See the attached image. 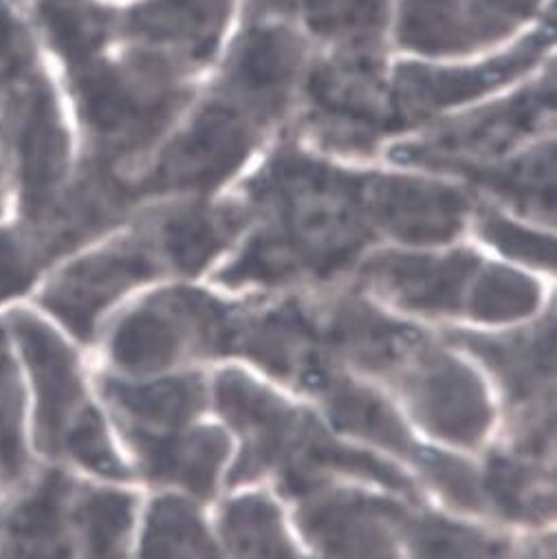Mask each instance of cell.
Wrapping results in <instances>:
<instances>
[{"mask_svg": "<svg viewBox=\"0 0 557 559\" xmlns=\"http://www.w3.org/2000/svg\"><path fill=\"white\" fill-rule=\"evenodd\" d=\"M327 0H253V10L258 14H273V16H309L313 21Z\"/></svg>", "mask_w": 557, "mask_h": 559, "instance_id": "b9f144b4", "label": "cell"}, {"mask_svg": "<svg viewBox=\"0 0 557 559\" xmlns=\"http://www.w3.org/2000/svg\"><path fill=\"white\" fill-rule=\"evenodd\" d=\"M99 390L117 418L121 435L175 432L190 428L208 401L201 374L155 381L102 377Z\"/></svg>", "mask_w": 557, "mask_h": 559, "instance_id": "cb8c5ba5", "label": "cell"}, {"mask_svg": "<svg viewBox=\"0 0 557 559\" xmlns=\"http://www.w3.org/2000/svg\"><path fill=\"white\" fill-rule=\"evenodd\" d=\"M537 305L535 280L507 266L481 264L465 300V313L485 324H511L535 313Z\"/></svg>", "mask_w": 557, "mask_h": 559, "instance_id": "836d02e7", "label": "cell"}, {"mask_svg": "<svg viewBox=\"0 0 557 559\" xmlns=\"http://www.w3.org/2000/svg\"><path fill=\"white\" fill-rule=\"evenodd\" d=\"M316 396H320L329 421L340 432L353 435L410 463L422 452V445L412 439L392 403L370 385L337 370L320 385Z\"/></svg>", "mask_w": 557, "mask_h": 559, "instance_id": "d4e9b609", "label": "cell"}, {"mask_svg": "<svg viewBox=\"0 0 557 559\" xmlns=\"http://www.w3.org/2000/svg\"><path fill=\"white\" fill-rule=\"evenodd\" d=\"M218 524L232 559H305L289 537L283 511L262 493L225 502Z\"/></svg>", "mask_w": 557, "mask_h": 559, "instance_id": "83f0119b", "label": "cell"}, {"mask_svg": "<svg viewBox=\"0 0 557 559\" xmlns=\"http://www.w3.org/2000/svg\"><path fill=\"white\" fill-rule=\"evenodd\" d=\"M412 465L424 474L435 491H439V496L452 507L467 513H485L481 469L467 461L454 454L422 448Z\"/></svg>", "mask_w": 557, "mask_h": 559, "instance_id": "8d00e7d4", "label": "cell"}, {"mask_svg": "<svg viewBox=\"0 0 557 559\" xmlns=\"http://www.w3.org/2000/svg\"><path fill=\"white\" fill-rule=\"evenodd\" d=\"M75 489L60 472L43 474L8 515L3 559H75Z\"/></svg>", "mask_w": 557, "mask_h": 559, "instance_id": "7402d4cb", "label": "cell"}, {"mask_svg": "<svg viewBox=\"0 0 557 559\" xmlns=\"http://www.w3.org/2000/svg\"><path fill=\"white\" fill-rule=\"evenodd\" d=\"M515 559H553V546H550V542L531 544Z\"/></svg>", "mask_w": 557, "mask_h": 559, "instance_id": "7bdbcfd3", "label": "cell"}, {"mask_svg": "<svg viewBox=\"0 0 557 559\" xmlns=\"http://www.w3.org/2000/svg\"><path fill=\"white\" fill-rule=\"evenodd\" d=\"M298 500V526L324 559H401L410 513L401 502L331 485Z\"/></svg>", "mask_w": 557, "mask_h": 559, "instance_id": "4fadbf2b", "label": "cell"}, {"mask_svg": "<svg viewBox=\"0 0 557 559\" xmlns=\"http://www.w3.org/2000/svg\"><path fill=\"white\" fill-rule=\"evenodd\" d=\"M242 203H188L155 214L149 225L168 271L197 275L212 264L249 225Z\"/></svg>", "mask_w": 557, "mask_h": 559, "instance_id": "603a6c76", "label": "cell"}, {"mask_svg": "<svg viewBox=\"0 0 557 559\" xmlns=\"http://www.w3.org/2000/svg\"><path fill=\"white\" fill-rule=\"evenodd\" d=\"M390 16V0H327L311 27L335 43L337 51L375 53Z\"/></svg>", "mask_w": 557, "mask_h": 559, "instance_id": "e575fe53", "label": "cell"}, {"mask_svg": "<svg viewBox=\"0 0 557 559\" xmlns=\"http://www.w3.org/2000/svg\"><path fill=\"white\" fill-rule=\"evenodd\" d=\"M419 428L457 448L485 441L494 405L481 377L450 350L426 340L388 379Z\"/></svg>", "mask_w": 557, "mask_h": 559, "instance_id": "ba28073f", "label": "cell"}, {"mask_svg": "<svg viewBox=\"0 0 557 559\" xmlns=\"http://www.w3.org/2000/svg\"><path fill=\"white\" fill-rule=\"evenodd\" d=\"M324 340L333 361L388 381L428 337L357 296L320 302Z\"/></svg>", "mask_w": 557, "mask_h": 559, "instance_id": "d6986e66", "label": "cell"}, {"mask_svg": "<svg viewBox=\"0 0 557 559\" xmlns=\"http://www.w3.org/2000/svg\"><path fill=\"white\" fill-rule=\"evenodd\" d=\"M542 0H463L476 47L502 40L529 21Z\"/></svg>", "mask_w": 557, "mask_h": 559, "instance_id": "ab89813d", "label": "cell"}, {"mask_svg": "<svg viewBox=\"0 0 557 559\" xmlns=\"http://www.w3.org/2000/svg\"><path fill=\"white\" fill-rule=\"evenodd\" d=\"M142 559H223L208 524L194 504L177 496L153 502L142 548Z\"/></svg>", "mask_w": 557, "mask_h": 559, "instance_id": "4dcf8cb0", "label": "cell"}, {"mask_svg": "<svg viewBox=\"0 0 557 559\" xmlns=\"http://www.w3.org/2000/svg\"><path fill=\"white\" fill-rule=\"evenodd\" d=\"M550 40V32H537L511 51L472 67L441 69L414 62L399 64L390 86L394 104L407 126H412L439 110L474 102L524 75L535 67Z\"/></svg>", "mask_w": 557, "mask_h": 559, "instance_id": "e0dca14e", "label": "cell"}, {"mask_svg": "<svg viewBox=\"0 0 557 559\" xmlns=\"http://www.w3.org/2000/svg\"><path fill=\"white\" fill-rule=\"evenodd\" d=\"M227 357H242L266 374L316 394L340 370L333 361L316 300L285 298L236 307Z\"/></svg>", "mask_w": 557, "mask_h": 559, "instance_id": "52a82bcc", "label": "cell"}, {"mask_svg": "<svg viewBox=\"0 0 557 559\" xmlns=\"http://www.w3.org/2000/svg\"><path fill=\"white\" fill-rule=\"evenodd\" d=\"M305 73V40L287 25L258 21L236 40L216 93L266 128L289 110Z\"/></svg>", "mask_w": 557, "mask_h": 559, "instance_id": "5bb4252c", "label": "cell"}, {"mask_svg": "<svg viewBox=\"0 0 557 559\" xmlns=\"http://www.w3.org/2000/svg\"><path fill=\"white\" fill-rule=\"evenodd\" d=\"M234 305L201 289H166L139 302L110 331L108 359L132 377L194 357H227Z\"/></svg>", "mask_w": 557, "mask_h": 559, "instance_id": "277c9868", "label": "cell"}, {"mask_svg": "<svg viewBox=\"0 0 557 559\" xmlns=\"http://www.w3.org/2000/svg\"><path fill=\"white\" fill-rule=\"evenodd\" d=\"M234 0H144L121 21L134 47L170 58L183 69L212 60Z\"/></svg>", "mask_w": 557, "mask_h": 559, "instance_id": "ffe728a7", "label": "cell"}, {"mask_svg": "<svg viewBox=\"0 0 557 559\" xmlns=\"http://www.w3.org/2000/svg\"><path fill=\"white\" fill-rule=\"evenodd\" d=\"M137 502L117 489H75L73 522L82 559H123Z\"/></svg>", "mask_w": 557, "mask_h": 559, "instance_id": "f1b7e54d", "label": "cell"}, {"mask_svg": "<svg viewBox=\"0 0 557 559\" xmlns=\"http://www.w3.org/2000/svg\"><path fill=\"white\" fill-rule=\"evenodd\" d=\"M461 348L478 357L498 379L513 414V443L548 450L553 443V374H555V326L542 324L505 337L478 333H452Z\"/></svg>", "mask_w": 557, "mask_h": 559, "instance_id": "8fae6325", "label": "cell"}, {"mask_svg": "<svg viewBox=\"0 0 557 559\" xmlns=\"http://www.w3.org/2000/svg\"><path fill=\"white\" fill-rule=\"evenodd\" d=\"M166 271L153 229L144 223L132 234L69 264L47 287L43 307L78 340L91 342L102 316L121 296Z\"/></svg>", "mask_w": 557, "mask_h": 559, "instance_id": "30bf717a", "label": "cell"}, {"mask_svg": "<svg viewBox=\"0 0 557 559\" xmlns=\"http://www.w3.org/2000/svg\"><path fill=\"white\" fill-rule=\"evenodd\" d=\"M542 461L513 448L489 454L481 469L485 513L524 524L548 520L555 509L553 483Z\"/></svg>", "mask_w": 557, "mask_h": 559, "instance_id": "484cf974", "label": "cell"}, {"mask_svg": "<svg viewBox=\"0 0 557 559\" xmlns=\"http://www.w3.org/2000/svg\"><path fill=\"white\" fill-rule=\"evenodd\" d=\"M362 205L372 231L407 245L454 240L472 212L465 192L428 179L362 175Z\"/></svg>", "mask_w": 557, "mask_h": 559, "instance_id": "2e32d148", "label": "cell"}, {"mask_svg": "<svg viewBox=\"0 0 557 559\" xmlns=\"http://www.w3.org/2000/svg\"><path fill=\"white\" fill-rule=\"evenodd\" d=\"M555 106V84L548 78L498 104L446 121L422 139L392 151L399 164L459 173L467 166L502 159L548 121Z\"/></svg>", "mask_w": 557, "mask_h": 559, "instance_id": "9c48e42d", "label": "cell"}, {"mask_svg": "<svg viewBox=\"0 0 557 559\" xmlns=\"http://www.w3.org/2000/svg\"><path fill=\"white\" fill-rule=\"evenodd\" d=\"M27 472L23 439V392L19 374L0 329V480L19 483Z\"/></svg>", "mask_w": 557, "mask_h": 559, "instance_id": "d590c367", "label": "cell"}, {"mask_svg": "<svg viewBox=\"0 0 557 559\" xmlns=\"http://www.w3.org/2000/svg\"><path fill=\"white\" fill-rule=\"evenodd\" d=\"M12 329L34 379L38 448L64 459L80 437L104 424L102 416L86 396L75 353L56 331L32 313H16Z\"/></svg>", "mask_w": 557, "mask_h": 559, "instance_id": "7c38bea8", "label": "cell"}, {"mask_svg": "<svg viewBox=\"0 0 557 559\" xmlns=\"http://www.w3.org/2000/svg\"><path fill=\"white\" fill-rule=\"evenodd\" d=\"M481 264L483 260L470 249L450 253L381 251L359 266V277L401 311L443 318L465 313V300Z\"/></svg>", "mask_w": 557, "mask_h": 559, "instance_id": "9a60e30c", "label": "cell"}, {"mask_svg": "<svg viewBox=\"0 0 557 559\" xmlns=\"http://www.w3.org/2000/svg\"><path fill=\"white\" fill-rule=\"evenodd\" d=\"M303 126L327 148L368 153L407 121L383 80L379 56L335 51L305 73Z\"/></svg>", "mask_w": 557, "mask_h": 559, "instance_id": "5b68a950", "label": "cell"}, {"mask_svg": "<svg viewBox=\"0 0 557 559\" xmlns=\"http://www.w3.org/2000/svg\"><path fill=\"white\" fill-rule=\"evenodd\" d=\"M0 201H3V173H0Z\"/></svg>", "mask_w": 557, "mask_h": 559, "instance_id": "ee69618b", "label": "cell"}, {"mask_svg": "<svg viewBox=\"0 0 557 559\" xmlns=\"http://www.w3.org/2000/svg\"><path fill=\"white\" fill-rule=\"evenodd\" d=\"M478 231L485 242L513 260L540 269L555 266V240L548 234L518 225L494 210H481Z\"/></svg>", "mask_w": 557, "mask_h": 559, "instance_id": "74e56055", "label": "cell"}, {"mask_svg": "<svg viewBox=\"0 0 557 559\" xmlns=\"http://www.w3.org/2000/svg\"><path fill=\"white\" fill-rule=\"evenodd\" d=\"M36 12L47 40L73 69L97 60L115 29L112 14L88 0H38Z\"/></svg>", "mask_w": 557, "mask_h": 559, "instance_id": "1f68e13d", "label": "cell"}, {"mask_svg": "<svg viewBox=\"0 0 557 559\" xmlns=\"http://www.w3.org/2000/svg\"><path fill=\"white\" fill-rule=\"evenodd\" d=\"M16 159L23 212L38 227L56 207L69 166V134L45 80H29L19 99Z\"/></svg>", "mask_w": 557, "mask_h": 559, "instance_id": "ac0fdd59", "label": "cell"}, {"mask_svg": "<svg viewBox=\"0 0 557 559\" xmlns=\"http://www.w3.org/2000/svg\"><path fill=\"white\" fill-rule=\"evenodd\" d=\"M396 40L424 56H459L478 49L463 0H403Z\"/></svg>", "mask_w": 557, "mask_h": 559, "instance_id": "f546056e", "label": "cell"}, {"mask_svg": "<svg viewBox=\"0 0 557 559\" xmlns=\"http://www.w3.org/2000/svg\"><path fill=\"white\" fill-rule=\"evenodd\" d=\"M459 175L502 197L529 216L550 221L555 214V146L550 142L511 162H489L461 168Z\"/></svg>", "mask_w": 557, "mask_h": 559, "instance_id": "4316f807", "label": "cell"}, {"mask_svg": "<svg viewBox=\"0 0 557 559\" xmlns=\"http://www.w3.org/2000/svg\"><path fill=\"white\" fill-rule=\"evenodd\" d=\"M403 537L410 559H511V546L470 524L437 513H407Z\"/></svg>", "mask_w": 557, "mask_h": 559, "instance_id": "d6a6232c", "label": "cell"}, {"mask_svg": "<svg viewBox=\"0 0 557 559\" xmlns=\"http://www.w3.org/2000/svg\"><path fill=\"white\" fill-rule=\"evenodd\" d=\"M47 258L32 234L0 229V305L27 294Z\"/></svg>", "mask_w": 557, "mask_h": 559, "instance_id": "f35d334b", "label": "cell"}, {"mask_svg": "<svg viewBox=\"0 0 557 559\" xmlns=\"http://www.w3.org/2000/svg\"><path fill=\"white\" fill-rule=\"evenodd\" d=\"M245 192L251 221L260 225L218 273L225 287L324 283L346 273L375 238L362 205V175L296 146L277 151Z\"/></svg>", "mask_w": 557, "mask_h": 559, "instance_id": "6da1fadb", "label": "cell"}, {"mask_svg": "<svg viewBox=\"0 0 557 559\" xmlns=\"http://www.w3.org/2000/svg\"><path fill=\"white\" fill-rule=\"evenodd\" d=\"M123 439L149 480L181 487L197 498L214 496L232 452L229 437L212 426H190L175 432H128Z\"/></svg>", "mask_w": 557, "mask_h": 559, "instance_id": "44dd1931", "label": "cell"}, {"mask_svg": "<svg viewBox=\"0 0 557 559\" xmlns=\"http://www.w3.org/2000/svg\"><path fill=\"white\" fill-rule=\"evenodd\" d=\"M186 71L139 47L121 62L93 60L75 69L73 93L95 144V166L119 173L159 142L190 102Z\"/></svg>", "mask_w": 557, "mask_h": 559, "instance_id": "3957f363", "label": "cell"}, {"mask_svg": "<svg viewBox=\"0 0 557 559\" xmlns=\"http://www.w3.org/2000/svg\"><path fill=\"white\" fill-rule=\"evenodd\" d=\"M214 401L240 437V454L227 478L232 487L271 476L287 498L298 500L333 476H351L419 500V489L401 469L340 443L318 416L240 370L227 368L216 374Z\"/></svg>", "mask_w": 557, "mask_h": 559, "instance_id": "7a4b0ae2", "label": "cell"}, {"mask_svg": "<svg viewBox=\"0 0 557 559\" xmlns=\"http://www.w3.org/2000/svg\"><path fill=\"white\" fill-rule=\"evenodd\" d=\"M260 130L240 108L216 93L188 119L151 166L119 179L128 203L216 190L247 162Z\"/></svg>", "mask_w": 557, "mask_h": 559, "instance_id": "8992f818", "label": "cell"}, {"mask_svg": "<svg viewBox=\"0 0 557 559\" xmlns=\"http://www.w3.org/2000/svg\"><path fill=\"white\" fill-rule=\"evenodd\" d=\"M29 69V43L23 23L0 0V84L16 82Z\"/></svg>", "mask_w": 557, "mask_h": 559, "instance_id": "60d3db41", "label": "cell"}]
</instances>
